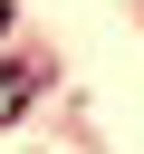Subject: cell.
I'll list each match as a JSON object with an SVG mask.
<instances>
[{"label":"cell","mask_w":144,"mask_h":154,"mask_svg":"<svg viewBox=\"0 0 144 154\" xmlns=\"http://www.w3.org/2000/svg\"><path fill=\"white\" fill-rule=\"evenodd\" d=\"M19 106H29V77H19V67H0V125H10Z\"/></svg>","instance_id":"1"},{"label":"cell","mask_w":144,"mask_h":154,"mask_svg":"<svg viewBox=\"0 0 144 154\" xmlns=\"http://www.w3.org/2000/svg\"><path fill=\"white\" fill-rule=\"evenodd\" d=\"M0 29H10V0H0Z\"/></svg>","instance_id":"2"}]
</instances>
